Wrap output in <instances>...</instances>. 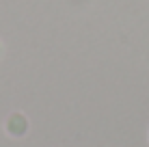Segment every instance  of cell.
Returning <instances> with one entry per match:
<instances>
[{
	"label": "cell",
	"instance_id": "cell-1",
	"mask_svg": "<svg viewBox=\"0 0 149 147\" xmlns=\"http://www.w3.org/2000/svg\"><path fill=\"white\" fill-rule=\"evenodd\" d=\"M2 52H4V48H2V41H0V59H2Z\"/></svg>",
	"mask_w": 149,
	"mask_h": 147
}]
</instances>
